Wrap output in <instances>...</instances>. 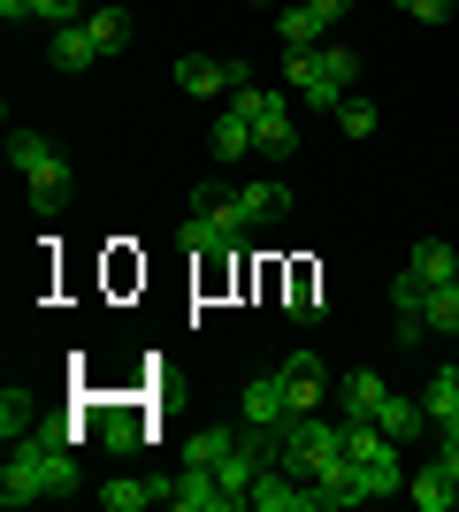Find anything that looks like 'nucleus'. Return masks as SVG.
I'll return each mask as SVG.
<instances>
[{
  "label": "nucleus",
  "mask_w": 459,
  "mask_h": 512,
  "mask_svg": "<svg viewBox=\"0 0 459 512\" xmlns=\"http://www.w3.org/2000/svg\"><path fill=\"white\" fill-rule=\"evenodd\" d=\"M85 482H77V459H69V436L54 421L39 428V436H23V444H8V467H0V505L23 512V505H46V497H77Z\"/></svg>",
  "instance_id": "nucleus-1"
},
{
  "label": "nucleus",
  "mask_w": 459,
  "mask_h": 512,
  "mask_svg": "<svg viewBox=\"0 0 459 512\" xmlns=\"http://www.w3.org/2000/svg\"><path fill=\"white\" fill-rule=\"evenodd\" d=\"M284 85L299 92V107L337 115L352 100V85H360V54L352 46H299V54H284Z\"/></svg>",
  "instance_id": "nucleus-2"
},
{
  "label": "nucleus",
  "mask_w": 459,
  "mask_h": 512,
  "mask_svg": "<svg viewBox=\"0 0 459 512\" xmlns=\"http://www.w3.org/2000/svg\"><path fill=\"white\" fill-rule=\"evenodd\" d=\"M8 161H16V176L31 184V207H39V214L69 207V192H77V161H69L54 138H39V130H8Z\"/></svg>",
  "instance_id": "nucleus-3"
},
{
  "label": "nucleus",
  "mask_w": 459,
  "mask_h": 512,
  "mask_svg": "<svg viewBox=\"0 0 459 512\" xmlns=\"http://www.w3.org/2000/svg\"><path fill=\"white\" fill-rule=\"evenodd\" d=\"M230 107L253 123V153H268V161H291V153H299V123H291L299 92L291 85H238Z\"/></svg>",
  "instance_id": "nucleus-4"
},
{
  "label": "nucleus",
  "mask_w": 459,
  "mask_h": 512,
  "mask_svg": "<svg viewBox=\"0 0 459 512\" xmlns=\"http://www.w3.org/2000/svg\"><path fill=\"white\" fill-rule=\"evenodd\" d=\"M184 245L192 253H245L253 245V214H245V199H230V192H207L192 207V222H184Z\"/></svg>",
  "instance_id": "nucleus-5"
},
{
  "label": "nucleus",
  "mask_w": 459,
  "mask_h": 512,
  "mask_svg": "<svg viewBox=\"0 0 459 512\" xmlns=\"http://www.w3.org/2000/svg\"><path fill=\"white\" fill-rule=\"evenodd\" d=\"M276 459H284L291 474H306V482H314L322 467H337V459H345V421L329 428L322 413H291L284 436H276Z\"/></svg>",
  "instance_id": "nucleus-6"
},
{
  "label": "nucleus",
  "mask_w": 459,
  "mask_h": 512,
  "mask_svg": "<svg viewBox=\"0 0 459 512\" xmlns=\"http://www.w3.org/2000/svg\"><path fill=\"white\" fill-rule=\"evenodd\" d=\"M245 512H322V497H314V490H299L284 459H268V467H261V482H253V497H245Z\"/></svg>",
  "instance_id": "nucleus-7"
},
{
  "label": "nucleus",
  "mask_w": 459,
  "mask_h": 512,
  "mask_svg": "<svg viewBox=\"0 0 459 512\" xmlns=\"http://www.w3.org/2000/svg\"><path fill=\"white\" fill-rule=\"evenodd\" d=\"M169 505H176V512H245L238 497L222 490V474H215V467H184V474L169 482Z\"/></svg>",
  "instance_id": "nucleus-8"
},
{
  "label": "nucleus",
  "mask_w": 459,
  "mask_h": 512,
  "mask_svg": "<svg viewBox=\"0 0 459 512\" xmlns=\"http://www.w3.org/2000/svg\"><path fill=\"white\" fill-rule=\"evenodd\" d=\"M46 62L54 69H92V62H108V54L92 39V23H54V31H46Z\"/></svg>",
  "instance_id": "nucleus-9"
},
{
  "label": "nucleus",
  "mask_w": 459,
  "mask_h": 512,
  "mask_svg": "<svg viewBox=\"0 0 459 512\" xmlns=\"http://www.w3.org/2000/svg\"><path fill=\"white\" fill-rule=\"evenodd\" d=\"M230 62H215V54H184L176 62V92H192V100H230Z\"/></svg>",
  "instance_id": "nucleus-10"
},
{
  "label": "nucleus",
  "mask_w": 459,
  "mask_h": 512,
  "mask_svg": "<svg viewBox=\"0 0 459 512\" xmlns=\"http://www.w3.org/2000/svg\"><path fill=\"white\" fill-rule=\"evenodd\" d=\"M276 383H284L291 413H322V360H314V352H291V360L276 367Z\"/></svg>",
  "instance_id": "nucleus-11"
},
{
  "label": "nucleus",
  "mask_w": 459,
  "mask_h": 512,
  "mask_svg": "<svg viewBox=\"0 0 459 512\" xmlns=\"http://www.w3.org/2000/svg\"><path fill=\"white\" fill-rule=\"evenodd\" d=\"M100 505L108 512H153V505H169V482H146V474H115V482H100Z\"/></svg>",
  "instance_id": "nucleus-12"
},
{
  "label": "nucleus",
  "mask_w": 459,
  "mask_h": 512,
  "mask_svg": "<svg viewBox=\"0 0 459 512\" xmlns=\"http://www.w3.org/2000/svg\"><path fill=\"white\" fill-rule=\"evenodd\" d=\"M238 421H253V428H284V421H291L284 383H276V375H253V383H245V398H238Z\"/></svg>",
  "instance_id": "nucleus-13"
},
{
  "label": "nucleus",
  "mask_w": 459,
  "mask_h": 512,
  "mask_svg": "<svg viewBox=\"0 0 459 512\" xmlns=\"http://www.w3.org/2000/svg\"><path fill=\"white\" fill-rule=\"evenodd\" d=\"M383 398H391V383H383L375 367H352L345 390H337V413H345V421H375V413H383Z\"/></svg>",
  "instance_id": "nucleus-14"
},
{
  "label": "nucleus",
  "mask_w": 459,
  "mask_h": 512,
  "mask_svg": "<svg viewBox=\"0 0 459 512\" xmlns=\"http://www.w3.org/2000/svg\"><path fill=\"white\" fill-rule=\"evenodd\" d=\"M375 428H383V436H391V444H414V436H429V406H421V398H383V413H375Z\"/></svg>",
  "instance_id": "nucleus-15"
},
{
  "label": "nucleus",
  "mask_w": 459,
  "mask_h": 512,
  "mask_svg": "<svg viewBox=\"0 0 459 512\" xmlns=\"http://www.w3.org/2000/svg\"><path fill=\"white\" fill-rule=\"evenodd\" d=\"M207 153H215L222 169H230V161H245V153H253V123H245L238 107H222V115H215V130H207Z\"/></svg>",
  "instance_id": "nucleus-16"
},
{
  "label": "nucleus",
  "mask_w": 459,
  "mask_h": 512,
  "mask_svg": "<svg viewBox=\"0 0 459 512\" xmlns=\"http://www.w3.org/2000/svg\"><path fill=\"white\" fill-rule=\"evenodd\" d=\"M39 428H46V413H39V398H31V390H0V436H8V444L39 436Z\"/></svg>",
  "instance_id": "nucleus-17"
},
{
  "label": "nucleus",
  "mask_w": 459,
  "mask_h": 512,
  "mask_svg": "<svg viewBox=\"0 0 459 512\" xmlns=\"http://www.w3.org/2000/svg\"><path fill=\"white\" fill-rule=\"evenodd\" d=\"M238 436H245V421L238 428H192V436H184V467H222V459L238 451Z\"/></svg>",
  "instance_id": "nucleus-18"
},
{
  "label": "nucleus",
  "mask_w": 459,
  "mask_h": 512,
  "mask_svg": "<svg viewBox=\"0 0 459 512\" xmlns=\"http://www.w3.org/2000/svg\"><path fill=\"white\" fill-rule=\"evenodd\" d=\"M406 268H414L421 283H459V245H444V237H421Z\"/></svg>",
  "instance_id": "nucleus-19"
},
{
  "label": "nucleus",
  "mask_w": 459,
  "mask_h": 512,
  "mask_svg": "<svg viewBox=\"0 0 459 512\" xmlns=\"http://www.w3.org/2000/svg\"><path fill=\"white\" fill-rule=\"evenodd\" d=\"M406 497H414L421 512H452V505H459V482H452V474L437 467V459H429V467H421L414 482H406Z\"/></svg>",
  "instance_id": "nucleus-20"
},
{
  "label": "nucleus",
  "mask_w": 459,
  "mask_h": 512,
  "mask_svg": "<svg viewBox=\"0 0 459 512\" xmlns=\"http://www.w3.org/2000/svg\"><path fill=\"white\" fill-rule=\"evenodd\" d=\"M276 39H284V54H299V46H322V16H314L306 0H291V8H276Z\"/></svg>",
  "instance_id": "nucleus-21"
},
{
  "label": "nucleus",
  "mask_w": 459,
  "mask_h": 512,
  "mask_svg": "<svg viewBox=\"0 0 459 512\" xmlns=\"http://www.w3.org/2000/svg\"><path fill=\"white\" fill-rule=\"evenodd\" d=\"M421 406H429V428L444 436V421L459 413V367H437V375L421 383Z\"/></svg>",
  "instance_id": "nucleus-22"
},
{
  "label": "nucleus",
  "mask_w": 459,
  "mask_h": 512,
  "mask_svg": "<svg viewBox=\"0 0 459 512\" xmlns=\"http://www.w3.org/2000/svg\"><path fill=\"white\" fill-rule=\"evenodd\" d=\"M421 321H429V337H459V283H429Z\"/></svg>",
  "instance_id": "nucleus-23"
},
{
  "label": "nucleus",
  "mask_w": 459,
  "mask_h": 512,
  "mask_svg": "<svg viewBox=\"0 0 459 512\" xmlns=\"http://www.w3.org/2000/svg\"><path fill=\"white\" fill-rule=\"evenodd\" d=\"M85 23H92V39H100V54H123V46H131V16H123V8H85Z\"/></svg>",
  "instance_id": "nucleus-24"
},
{
  "label": "nucleus",
  "mask_w": 459,
  "mask_h": 512,
  "mask_svg": "<svg viewBox=\"0 0 459 512\" xmlns=\"http://www.w3.org/2000/svg\"><path fill=\"white\" fill-rule=\"evenodd\" d=\"M245 214H253V222H284V214H291V192H284V184H245Z\"/></svg>",
  "instance_id": "nucleus-25"
},
{
  "label": "nucleus",
  "mask_w": 459,
  "mask_h": 512,
  "mask_svg": "<svg viewBox=\"0 0 459 512\" xmlns=\"http://www.w3.org/2000/svg\"><path fill=\"white\" fill-rule=\"evenodd\" d=\"M360 474V497H391V490H406V467L398 459H383V467H352Z\"/></svg>",
  "instance_id": "nucleus-26"
},
{
  "label": "nucleus",
  "mask_w": 459,
  "mask_h": 512,
  "mask_svg": "<svg viewBox=\"0 0 459 512\" xmlns=\"http://www.w3.org/2000/svg\"><path fill=\"white\" fill-rule=\"evenodd\" d=\"M329 123L345 130V138H368V130H375V107H368V100H360V92H352V100H345V107H337V115H329Z\"/></svg>",
  "instance_id": "nucleus-27"
},
{
  "label": "nucleus",
  "mask_w": 459,
  "mask_h": 512,
  "mask_svg": "<svg viewBox=\"0 0 459 512\" xmlns=\"http://www.w3.org/2000/svg\"><path fill=\"white\" fill-rule=\"evenodd\" d=\"M39 23L54 31V23H85V0H39Z\"/></svg>",
  "instance_id": "nucleus-28"
},
{
  "label": "nucleus",
  "mask_w": 459,
  "mask_h": 512,
  "mask_svg": "<svg viewBox=\"0 0 459 512\" xmlns=\"http://www.w3.org/2000/svg\"><path fill=\"white\" fill-rule=\"evenodd\" d=\"M406 16L414 23H452V0H406Z\"/></svg>",
  "instance_id": "nucleus-29"
},
{
  "label": "nucleus",
  "mask_w": 459,
  "mask_h": 512,
  "mask_svg": "<svg viewBox=\"0 0 459 512\" xmlns=\"http://www.w3.org/2000/svg\"><path fill=\"white\" fill-rule=\"evenodd\" d=\"M138 436H146V428H138V421H115L108 436H100V444H108V451H138Z\"/></svg>",
  "instance_id": "nucleus-30"
},
{
  "label": "nucleus",
  "mask_w": 459,
  "mask_h": 512,
  "mask_svg": "<svg viewBox=\"0 0 459 512\" xmlns=\"http://www.w3.org/2000/svg\"><path fill=\"white\" fill-rule=\"evenodd\" d=\"M39 16V0H0V23H31Z\"/></svg>",
  "instance_id": "nucleus-31"
},
{
  "label": "nucleus",
  "mask_w": 459,
  "mask_h": 512,
  "mask_svg": "<svg viewBox=\"0 0 459 512\" xmlns=\"http://www.w3.org/2000/svg\"><path fill=\"white\" fill-rule=\"evenodd\" d=\"M306 8H314V16H322V31H329V23H345L352 0H306Z\"/></svg>",
  "instance_id": "nucleus-32"
},
{
  "label": "nucleus",
  "mask_w": 459,
  "mask_h": 512,
  "mask_svg": "<svg viewBox=\"0 0 459 512\" xmlns=\"http://www.w3.org/2000/svg\"><path fill=\"white\" fill-rule=\"evenodd\" d=\"M444 436H459V413H452V421H444Z\"/></svg>",
  "instance_id": "nucleus-33"
},
{
  "label": "nucleus",
  "mask_w": 459,
  "mask_h": 512,
  "mask_svg": "<svg viewBox=\"0 0 459 512\" xmlns=\"http://www.w3.org/2000/svg\"><path fill=\"white\" fill-rule=\"evenodd\" d=\"M253 8H284V0H253Z\"/></svg>",
  "instance_id": "nucleus-34"
},
{
  "label": "nucleus",
  "mask_w": 459,
  "mask_h": 512,
  "mask_svg": "<svg viewBox=\"0 0 459 512\" xmlns=\"http://www.w3.org/2000/svg\"><path fill=\"white\" fill-rule=\"evenodd\" d=\"M398 8H406V0H398Z\"/></svg>",
  "instance_id": "nucleus-35"
}]
</instances>
